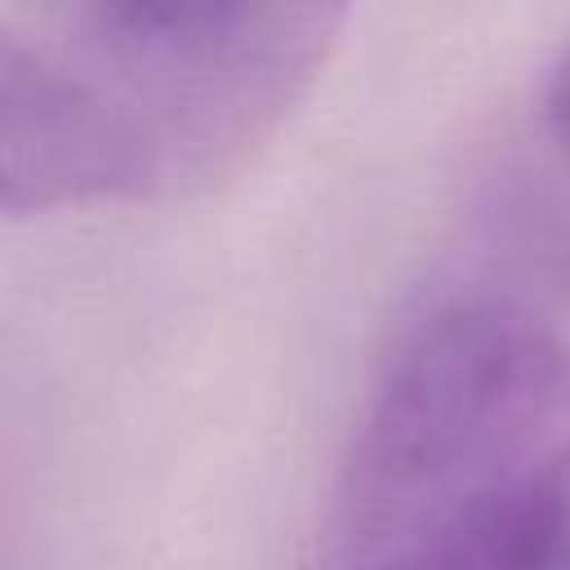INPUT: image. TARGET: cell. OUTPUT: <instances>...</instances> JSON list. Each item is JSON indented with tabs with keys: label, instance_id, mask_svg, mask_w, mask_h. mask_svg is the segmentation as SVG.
<instances>
[{
	"label": "cell",
	"instance_id": "obj_4",
	"mask_svg": "<svg viewBox=\"0 0 570 570\" xmlns=\"http://www.w3.org/2000/svg\"><path fill=\"white\" fill-rule=\"evenodd\" d=\"M557 570H570V543H566V552H561V566Z\"/></svg>",
	"mask_w": 570,
	"mask_h": 570
},
{
	"label": "cell",
	"instance_id": "obj_1",
	"mask_svg": "<svg viewBox=\"0 0 570 570\" xmlns=\"http://www.w3.org/2000/svg\"><path fill=\"white\" fill-rule=\"evenodd\" d=\"M343 4L0 9V209L169 205L245 174L325 76Z\"/></svg>",
	"mask_w": 570,
	"mask_h": 570
},
{
	"label": "cell",
	"instance_id": "obj_2",
	"mask_svg": "<svg viewBox=\"0 0 570 570\" xmlns=\"http://www.w3.org/2000/svg\"><path fill=\"white\" fill-rule=\"evenodd\" d=\"M566 543L570 334L512 294H436L356 396L312 570H557Z\"/></svg>",
	"mask_w": 570,
	"mask_h": 570
},
{
	"label": "cell",
	"instance_id": "obj_3",
	"mask_svg": "<svg viewBox=\"0 0 570 570\" xmlns=\"http://www.w3.org/2000/svg\"><path fill=\"white\" fill-rule=\"evenodd\" d=\"M534 134L543 142V156H548L552 178L561 183V196H566V209H570V40H561L557 53L539 71Z\"/></svg>",
	"mask_w": 570,
	"mask_h": 570
}]
</instances>
